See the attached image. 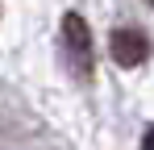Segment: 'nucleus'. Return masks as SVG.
Wrapping results in <instances>:
<instances>
[{
  "label": "nucleus",
  "mask_w": 154,
  "mask_h": 150,
  "mask_svg": "<svg viewBox=\"0 0 154 150\" xmlns=\"http://www.w3.org/2000/svg\"><path fill=\"white\" fill-rule=\"evenodd\" d=\"M108 50H112V63L117 67H142L146 58H150V38L142 33V29H112V38H108Z\"/></svg>",
  "instance_id": "obj_1"
},
{
  "label": "nucleus",
  "mask_w": 154,
  "mask_h": 150,
  "mask_svg": "<svg viewBox=\"0 0 154 150\" xmlns=\"http://www.w3.org/2000/svg\"><path fill=\"white\" fill-rule=\"evenodd\" d=\"M63 38H67V54H71L75 71L92 75V29L83 25L79 13H67V17H63Z\"/></svg>",
  "instance_id": "obj_2"
},
{
  "label": "nucleus",
  "mask_w": 154,
  "mask_h": 150,
  "mask_svg": "<svg viewBox=\"0 0 154 150\" xmlns=\"http://www.w3.org/2000/svg\"><path fill=\"white\" fill-rule=\"evenodd\" d=\"M146 4H154V0H146Z\"/></svg>",
  "instance_id": "obj_4"
},
{
  "label": "nucleus",
  "mask_w": 154,
  "mask_h": 150,
  "mask_svg": "<svg viewBox=\"0 0 154 150\" xmlns=\"http://www.w3.org/2000/svg\"><path fill=\"white\" fill-rule=\"evenodd\" d=\"M142 150H154V129H146V138H142Z\"/></svg>",
  "instance_id": "obj_3"
}]
</instances>
